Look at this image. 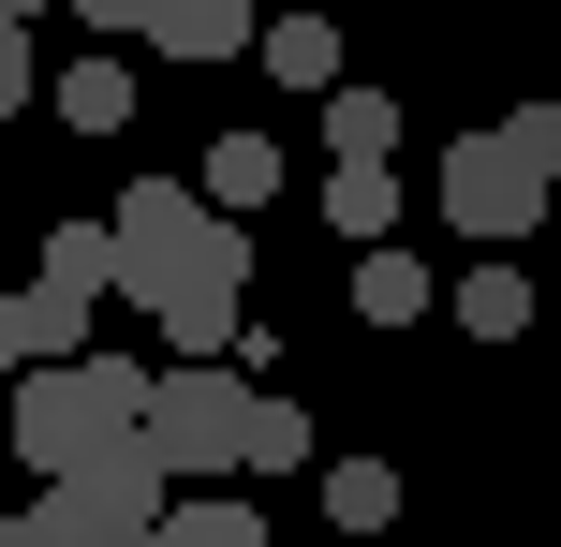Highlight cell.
<instances>
[{"instance_id":"cell-1","label":"cell","mask_w":561,"mask_h":547,"mask_svg":"<svg viewBox=\"0 0 561 547\" xmlns=\"http://www.w3.org/2000/svg\"><path fill=\"white\" fill-rule=\"evenodd\" d=\"M104 223H118V296L163 326V355H222L252 296V237L207 207V178H134Z\"/></svg>"},{"instance_id":"cell-2","label":"cell","mask_w":561,"mask_h":547,"mask_svg":"<svg viewBox=\"0 0 561 547\" xmlns=\"http://www.w3.org/2000/svg\"><path fill=\"white\" fill-rule=\"evenodd\" d=\"M148 385L163 371H134V355H59V371H15V459L30 474H89L104 444H134L148 430Z\"/></svg>"},{"instance_id":"cell-3","label":"cell","mask_w":561,"mask_h":547,"mask_svg":"<svg viewBox=\"0 0 561 547\" xmlns=\"http://www.w3.org/2000/svg\"><path fill=\"white\" fill-rule=\"evenodd\" d=\"M547 193H561V104H517V118H488V134L444 148V223L473 252H517L547 223Z\"/></svg>"},{"instance_id":"cell-4","label":"cell","mask_w":561,"mask_h":547,"mask_svg":"<svg viewBox=\"0 0 561 547\" xmlns=\"http://www.w3.org/2000/svg\"><path fill=\"white\" fill-rule=\"evenodd\" d=\"M178 474H163V444H104V459L89 474H45V503H30V518H45V547H163V518H178Z\"/></svg>"},{"instance_id":"cell-5","label":"cell","mask_w":561,"mask_h":547,"mask_svg":"<svg viewBox=\"0 0 561 547\" xmlns=\"http://www.w3.org/2000/svg\"><path fill=\"white\" fill-rule=\"evenodd\" d=\"M148 444H163L178 489H193V474H237L252 459V385H237L222 355H178V371L148 385Z\"/></svg>"},{"instance_id":"cell-6","label":"cell","mask_w":561,"mask_h":547,"mask_svg":"<svg viewBox=\"0 0 561 547\" xmlns=\"http://www.w3.org/2000/svg\"><path fill=\"white\" fill-rule=\"evenodd\" d=\"M148 45H163V59H237V45H266V15H252V0H163Z\"/></svg>"},{"instance_id":"cell-7","label":"cell","mask_w":561,"mask_h":547,"mask_svg":"<svg viewBox=\"0 0 561 547\" xmlns=\"http://www.w3.org/2000/svg\"><path fill=\"white\" fill-rule=\"evenodd\" d=\"M428 311H444V282H428L399 237H385V252H355V326H428Z\"/></svg>"},{"instance_id":"cell-8","label":"cell","mask_w":561,"mask_h":547,"mask_svg":"<svg viewBox=\"0 0 561 547\" xmlns=\"http://www.w3.org/2000/svg\"><path fill=\"white\" fill-rule=\"evenodd\" d=\"M325 223L355 237V252H385L399 237V163H325Z\"/></svg>"},{"instance_id":"cell-9","label":"cell","mask_w":561,"mask_h":547,"mask_svg":"<svg viewBox=\"0 0 561 547\" xmlns=\"http://www.w3.org/2000/svg\"><path fill=\"white\" fill-rule=\"evenodd\" d=\"M193 178H207V207H222V223H237V207H280V134H222Z\"/></svg>"},{"instance_id":"cell-10","label":"cell","mask_w":561,"mask_h":547,"mask_svg":"<svg viewBox=\"0 0 561 547\" xmlns=\"http://www.w3.org/2000/svg\"><path fill=\"white\" fill-rule=\"evenodd\" d=\"M30 282H59V296H89V311H104V296H118V223H59Z\"/></svg>"},{"instance_id":"cell-11","label":"cell","mask_w":561,"mask_h":547,"mask_svg":"<svg viewBox=\"0 0 561 547\" xmlns=\"http://www.w3.org/2000/svg\"><path fill=\"white\" fill-rule=\"evenodd\" d=\"M266 75L310 89V104H340V30L325 15H266Z\"/></svg>"},{"instance_id":"cell-12","label":"cell","mask_w":561,"mask_h":547,"mask_svg":"<svg viewBox=\"0 0 561 547\" xmlns=\"http://www.w3.org/2000/svg\"><path fill=\"white\" fill-rule=\"evenodd\" d=\"M59 118H75V134H118V118H134V75H118V59L89 45L75 75H59Z\"/></svg>"},{"instance_id":"cell-13","label":"cell","mask_w":561,"mask_h":547,"mask_svg":"<svg viewBox=\"0 0 561 547\" xmlns=\"http://www.w3.org/2000/svg\"><path fill=\"white\" fill-rule=\"evenodd\" d=\"M458 326H473V341H517V326H533V282H517V266L488 252L473 282H458Z\"/></svg>"},{"instance_id":"cell-14","label":"cell","mask_w":561,"mask_h":547,"mask_svg":"<svg viewBox=\"0 0 561 547\" xmlns=\"http://www.w3.org/2000/svg\"><path fill=\"white\" fill-rule=\"evenodd\" d=\"M325 148H340V163H385V148H399V104H385V89H340V104H325Z\"/></svg>"},{"instance_id":"cell-15","label":"cell","mask_w":561,"mask_h":547,"mask_svg":"<svg viewBox=\"0 0 561 547\" xmlns=\"http://www.w3.org/2000/svg\"><path fill=\"white\" fill-rule=\"evenodd\" d=\"M325 518H340V533H385V518H399V474H385V459H340V474H325Z\"/></svg>"},{"instance_id":"cell-16","label":"cell","mask_w":561,"mask_h":547,"mask_svg":"<svg viewBox=\"0 0 561 547\" xmlns=\"http://www.w3.org/2000/svg\"><path fill=\"white\" fill-rule=\"evenodd\" d=\"M237 474H310V414L296 400H252V459Z\"/></svg>"},{"instance_id":"cell-17","label":"cell","mask_w":561,"mask_h":547,"mask_svg":"<svg viewBox=\"0 0 561 547\" xmlns=\"http://www.w3.org/2000/svg\"><path fill=\"white\" fill-rule=\"evenodd\" d=\"M163 547H266V518H252V503H178Z\"/></svg>"},{"instance_id":"cell-18","label":"cell","mask_w":561,"mask_h":547,"mask_svg":"<svg viewBox=\"0 0 561 547\" xmlns=\"http://www.w3.org/2000/svg\"><path fill=\"white\" fill-rule=\"evenodd\" d=\"M75 15H89V30H104V45H134V30H148V15H163V0H75Z\"/></svg>"},{"instance_id":"cell-19","label":"cell","mask_w":561,"mask_h":547,"mask_svg":"<svg viewBox=\"0 0 561 547\" xmlns=\"http://www.w3.org/2000/svg\"><path fill=\"white\" fill-rule=\"evenodd\" d=\"M15 104H30V30L0 15V118H15Z\"/></svg>"},{"instance_id":"cell-20","label":"cell","mask_w":561,"mask_h":547,"mask_svg":"<svg viewBox=\"0 0 561 547\" xmlns=\"http://www.w3.org/2000/svg\"><path fill=\"white\" fill-rule=\"evenodd\" d=\"M0 547H45V518H0Z\"/></svg>"},{"instance_id":"cell-21","label":"cell","mask_w":561,"mask_h":547,"mask_svg":"<svg viewBox=\"0 0 561 547\" xmlns=\"http://www.w3.org/2000/svg\"><path fill=\"white\" fill-rule=\"evenodd\" d=\"M0 15H15V30H30V15H45V0H0Z\"/></svg>"},{"instance_id":"cell-22","label":"cell","mask_w":561,"mask_h":547,"mask_svg":"<svg viewBox=\"0 0 561 547\" xmlns=\"http://www.w3.org/2000/svg\"><path fill=\"white\" fill-rule=\"evenodd\" d=\"M0 459H15V444H0Z\"/></svg>"}]
</instances>
